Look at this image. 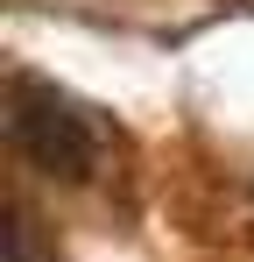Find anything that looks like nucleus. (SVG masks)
<instances>
[{
	"instance_id": "obj_2",
	"label": "nucleus",
	"mask_w": 254,
	"mask_h": 262,
	"mask_svg": "<svg viewBox=\"0 0 254 262\" xmlns=\"http://www.w3.org/2000/svg\"><path fill=\"white\" fill-rule=\"evenodd\" d=\"M7 262H57V248L42 241L29 206H7Z\"/></svg>"
},
{
	"instance_id": "obj_1",
	"label": "nucleus",
	"mask_w": 254,
	"mask_h": 262,
	"mask_svg": "<svg viewBox=\"0 0 254 262\" xmlns=\"http://www.w3.org/2000/svg\"><path fill=\"white\" fill-rule=\"evenodd\" d=\"M7 142L21 163H36L42 177H64V184H85L99 170V128L71 92H57L49 78H29L14 71L7 78Z\"/></svg>"
}]
</instances>
